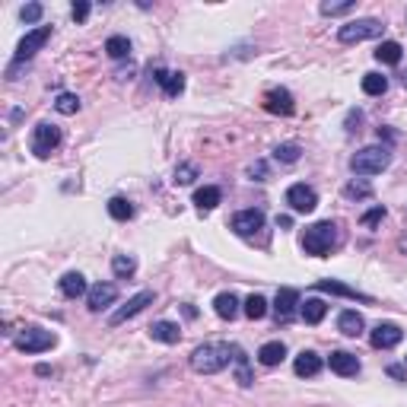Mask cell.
Here are the masks:
<instances>
[{
  "label": "cell",
  "mask_w": 407,
  "mask_h": 407,
  "mask_svg": "<svg viewBox=\"0 0 407 407\" xmlns=\"http://www.w3.org/2000/svg\"><path fill=\"white\" fill-rule=\"evenodd\" d=\"M296 306H299V293H296L293 287L277 290V299H274V315H277V322H290Z\"/></svg>",
  "instance_id": "obj_11"
},
{
  "label": "cell",
  "mask_w": 407,
  "mask_h": 407,
  "mask_svg": "<svg viewBox=\"0 0 407 407\" xmlns=\"http://www.w3.org/2000/svg\"><path fill=\"white\" fill-rule=\"evenodd\" d=\"M338 328H340V334H347V338H360L363 328H366V322H363L360 312L347 309V312H340L338 315Z\"/></svg>",
  "instance_id": "obj_18"
},
{
  "label": "cell",
  "mask_w": 407,
  "mask_h": 407,
  "mask_svg": "<svg viewBox=\"0 0 407 407\" xmlns=\"http://www.w3.org/2000/svg\"><path fill=\"white\" fill-rule=\"evenodd\" d=\"M334 239H338V226H334L331 219H322V223H312V226L306 229V235H302V249H306V255L322 258L324 251H331Z\"/></svg>",
  "instance_id": "obj_2"
},
{
  "label": "cell",
  "mask_w": 407,
  "mask_h": 407,
  "mask_svg": "<svg viewBox=\"0 0 407 407\" xmlns=\"http://www.w3.org/2000/svg\"><path fill=\"white\" fill-rule=\"evenodd\" d=\"M213 312H217L219 318H226V322H233V318L239 315V299H235L233 293H219L217 299H213Z\"/></svg>",
  "instance_id": "obj_23"
},
{
  "label": "cell",
  "mask_w": 407,
  "mask_h": 407,
  "mask_svg": "<svg viewBox=\"0 0 407 407\" xmlns=\"http://www.w3.org/2000/svg\"><path fill=\"white\" fill-rule=\"evenodd\" d=\"M324 312H328V306H324L322 299H306L299 306V315H302V322L306 324H318L324 318Z\"/></svg>",
  "instance_id": "obj_25"
},
{
  "label": "cell",
  "mask_w": 407,
  "mask_h": 407,
  "mask_svg": "<svg viewBox=\"0 0 407 407\" xmlns=\"http://www.w3.org/2000/svg\"><path fill=\"white\" fill-rule=\"evenodd\" d=\"M401 80H404V90H407V74H404V76H401Z\"/></svg>",
  "instance_id": "obj_42"
},
{
  "label": "cell",
  "mask_w": 407,
  "mask_h": 407,
  "mask_svg": "<svg viewBox=\"0 0 407 407\" xmlns=\"http://www.w3.org/2000/svg\"><path fill=\"white\" fill-rule=\"evenodd\" d=\"M315 290H322V293H334V296H347V299H363V302H369V296L356 293V290L344 287V283H338V280H318Z\"/></svg>",
  "instance_id": "obj_24"
},
{
  "label": "cell",
  "mask_w": 407,
  "mask_h": 407,
  "mask_svg": "<svg viewBox=\"0 0 407 407\" xmlns=\"http://www.w3.org/2000/svg\"><path fill=\"white\" fill-rule=\"evenodd\" d=\"M379 35H382V23L379 19H356V23H344L338 29L340 45H356V42L379 38Z\"/></svg>",
  "instance_id": "obj_4"
},
{
  "label": "cell",
  "mask_w": 407,
  "mask_h": 407,
  "mask_svg": "<svg viewBox=\"0 0 407 407\" xmlns=\"http://www.w3.org/2000/svg\"><path fill=\"white\" fill-rule=\"evenodd\" d=\"M150 302H153V293H150V290H144V293L131 296V299H128V306H121V309L115 312L112 318H108V324H124L128 318H134L137 312H144L147 306H150Z\"/></svg>",
  "instance_id": "obj_10"
},
{
  "label": "cell",
  "mask_w": 407,
  "mask_h": 407,
  "mask_svg": "<svg viewBox=\"0 0 407 407\" xmlns=\"http://www.w3.org/2000/svg\"><path fill=\"white\" fill-rule=\"evenodd\" d=\"M108 213H112L115 219H131L134 217V207H131L124 197H112V201H108Z\"/></svg>",
  "instance_id": "obj_32"
},
{
  "label": "cell",
  "mask_w": 407,
  "mask_h": 407,
  "mask_svg": "<svg viewBox=\"0 0 407 407\" xmlns=\"http://www.w3.org/2000/svg\"><path fill=\"white\" fill-rule=\"evenodd\" d=\"M106 51H108V58L121 60V58H128V54H131V42L124 35H112L106 42Z\"/></svg>",
  "instance_id": "obj_28"
},
{
  "label": "cell",
  "mask_w": 407,
  "mask_h": 407,
  "mask_svg": "<svg viewBox=\"0 0 407 407\" xmlns=\"http://www.w3.org/2000/svg\"><path fill=\"white\" fill-rule=\"evenodd\" d=\"M350 10H354V0H344V3H322L324 16H340V13H350Z\"/></svg>",
  "instance_id": "obj_36"
},
{
  "label": "cell",
  "mask_w": 407,
  "mask_h": 407,
  "mask_svg": "<svg viewBox=\"0 0 407 407\" xmlns=\"http://www.w3.org/2000/svg\"><path fill=\"white\" fill-rule=\"evenodd\" d=\"M19 16H23V23H38V16H42V3H29V7L19 10Z\"/></svg>",
  "instance_id": "obj_37"
},
{
  "label": "cell",
  "mask_w": 407,
  "mask_h": 407,
  "mask_svg": "<svg viewBox=\"0 0 407 407\" xmlns=\"http://www.w3.org/2000/svg\"><path fill=\"white\" fill-rule=\"evenodd\" d=\"M293 369H296V376H302V379L318 376V372H322V356H318V354H312V350H302V354L296 356Z\"/></svg>",
  "instance_id": "obj_16"
},
{
  "label": "cell",
  "mask_w": 407,
  "mask_h": 407,
  "mask_svg": "<svg viewBox=\"0 0 407 407\" xmlns=\"http://www.w3.org/2000/svg\"><path fill=\"white\" fill-rule=\"evenodd\" d=\"M112 271H115V277L124 280V277H131V274L137 271V261L131 255H115L112 258Z\"/></svg>",
  "instance_id": "obj_30"
},
{
  "label": "cell",
  "mask_w": 407,
  "mask_h": 407,
  "mask_svg": "<svg viewBox=\"0 0 407 407\" xmlns=\"http://www.w3.org/2000/svg\"><path fill=\"white\" fill-rule=\"evenodd\" d=\"M401 338H404V331H401L398 324L382 322V324H376V331L369 334V344L376 350H392V347H398L401 344Z\"/></svg>",
  "instance_id": "obj_7"
},
{
  "label": "cell",
  "mask_w": 407,
  "mask_h": 407,
  "mask_svg": "<svg viewBox=\"0 0 407 407\" xmlns=\"http://www.w3.org/2000/svg\"><path fill=\"white\" fill-rule=\"evenodd\" d=\"M328 366H331V372H338V376H344V379L360 372V360H356L354 354H347V350H334V354L328 356Z\"/></svg>",
  "instance_id": "obj_14"
},
{
  "label": "cell",
  "mask_w": 407,
  "mask_h": 407,
  "mask_svg": "<svg viewBox=\"0 0 407 407\" xmlns=\"http://www.w3.org/2000/svg\"><path fill=\"white\" fill-rule=\"evenodd\" d=\"M261 226H264V213L261 210H239L233 217V229L239 235H245V239H249V235H255Z\"/></svg>",
  "instance_id": "obj_12"
},
{
  "label": "cell",
  "mask_w": 407,
  "mask_h": 407,
  "mask_svg": "<svg viewBox=\"0 0 407 407\" xmlns=\"http://www.w3.org/2000/svg\"><path fill=\"white\" fill-rule=\"evenodd\" d=\"M86 16H90V3H76V7H74V19H76V23H83Z\"/></svg>",
  "instance_id": "obj_40"
},
{
  "label": "cell",
  "mask_w": 407,
  "mask_h": 407,
  "mask_svg": "<svg viewBox=\"0 0 407 407\" xmlns=\"http://www.w3.org/2000/svg\"><path fill=\"white\" fill-rule=\"evenodd\" d=\"M194 178H197V166H194V163H181V166L175 169V185H191Z\"/></svg>",
  "instance_id": "obj_34"
},
{
  "label": "cell",
  "mask_w": 407,
  "mask_h": 407,
  "mask_svg": "<svg viewBox=\"0 0 407 407\" xmlns=\"http://www.w3.org/2000/svg\"><path fill=\"white\" fill-rule=\"evenodd\" d=\"M283 356H287V347H283L280 340H271V344H264V347L258 350L261 366H280V363H283Z\"/></svg>",
  "instance_id": "obj_21"
},
{
  "label": "cell",
  "mask_w": 407,
  "mask_h": 407,
  "mask_svg": "<svg viewBox=\"0 0 407 407\" xmlns=\"http://www.w3.org/2000/svg\"><path fill=\"white\" fill-rule=\"evenodd\" d=\"M16 347L23 354H42V350L54 347V334L42 331V328H26V334H19V340H16Z\"/></svg>",
  "instance_id": "obj_6"
},
{
  "label": "cell",
  "mask_w": 407,
  "mask_h": 407,
  "mask_svg": "<svg viewBox=\"0 0 407 407\" xmlns=\"http://www.w3.org/2000/svg\"><path fill=\"white\" fill-rule=\"evenodd\" d=\"M115 299H118V290H115L112 283H96V287L86 293V302H90V309H92V312L108 309Z\"/></svg>",
  "instance_id": "obj_15"
},
{
  "label": "cell",
  "mask_w": 407,
  "mask_h": 407,
  "mask_svg": "<svg viewBox=\"0 0 407 407\" xmlns=\"http://www.w3.org/2000/svg\"><path fill=\"white\" fill-rule=\"evenodd\" d=\"M150 334H153V340H159V344H178L181 328L175 322H156L150 328Z\"/></svg>",
  "instance_id": "obj_20"
},
{
  "label": "cell",
  "mask_w": 407,
  "mask_h": 407,
  "mask_svg": "<svg viewBox=\"0 0 407 407\" xmlns=\"http://www.w3.org/2000/svg\"><path fill=\"white\" fill-rule=\"evenodd\" d=\"M287 204L296 213H312L318 207V194L309 188V185H293V188L287 191Z\"/></svg>",
  "instance_id": "obj_9"
},
{
  "label": "cell",
  "mask_w": 407,
  "mask_h": 407,
  "mask_svg": "<svg viewBox=\"0 0 407 407\" xmlns=\"http://www.w3.org/2000/svg\"><path fill=\"white\" fill-rule=\"evenodd\" d=\"M376 60L379 64H398L401 60V45L398 42H382V45L376 48Z\"/></svg>",
  "instance_id": "obj_27"
},
{
  "label": "cell",
  "mask_w": 407,
  "mask_h": 407,
  "mask_svg": "<svg viewBox=\"0 0 407 407\" xmlns=\"http://www.w3.org/2000/svg\"><path fill=\"white\" fill-rule=\"evenodd\" d=\"M385 217V207H372L369 213H366V217H363V226H376L379 219Z\"/></svg>",
  "instance_id": "obj_39"
},
{
  "label": "cell",
  "mask_w": 407,
  "mask_h": 407,
  "mask_svg": "<svg viewBox=\"0 0 407 407\" xmlns=\"http://www.w3.org/2000/svg\"><path fill=\"white\" fill-rule=\"evenodd\" d=\"M264 108L271 115H293V96L287 90H267L264 92Z\"/></svg>",
  "instance_id": "obj_13"
},
{
  "label": "cell",
  "mask_w": 407,
  "mask_h": 407,
  "mask_svg": "<svg viewBox=\"0 0 407 407\" xmlns=\"http://www.w3.org/2000/svg\"><path fill=\"white\" fill-rule=\"evenodd\" d=\"M369 194H372V185H366V181H350V185H344V197H350V201L369 197Z\"/></svg>",
  "instance_id": "obj_33"
},
{
  "label": "cell",
  "mask_w": 407,
  "mask_h": 407,
  "mask_svg": "<svg viewBox=\"0 0 407 407\" xmlns=\"http://www.w3.org/2000/svg\"><path fill=\"white\" fill-rule=\"evenodd\" d=\"M385 90H388V80H385L382 74H366L363 76V92H366V96H382Z\"/></svg>",
  "instance_id": "obj_29"
},
{
  "label": "cell",
  "mask_w": 407,
  "mask_h": 407,
  "mask_svg": "<svg viewBox=\"0 0 407 407\" xmlns=\"http://www.w3.org/2000/svg\"><path fill=\"white\" fill-rule=\"evenodd\" d=\"M229 354H235V347H229V344H204V347H197L191 354V369L204 372V376H213V372L229 366V360H233Z\"/></svg>",
  "instance_id": "obj_1"
},
{
  "label": "cell",
  "mask_w": 407,
  "mask_h": 407,
  "mask_svg": "<svg viewBox=\"0 0 407 407\" xmlns=\"http://www.w3.org/2000/svg\"><path fill=\"white\" fill-rule=\"evenodd\" d=\"M54 108H58L60 115H76L80 112V99H76L74 92H60L58 102H54Z\"/></svg>",
  "instance_id": "obj_31"
},
{
  "label": "cell",
  "mask_w": 407,
  "mask_h": 407,
  "mask_svg": "<svg viewBox=\"0 0 407 407\" xmlns=\"http://www.w3.org/2000/svg\"><path fill=\"white\" fill-rule=\"evenodd\" d=\"M156 80H159V86L166 90L169 99H178L181 92H185V74H169V70H159Z\"/></svg>",
  "instance_id": "obj_19"
},
{
  "label": "cell",
  "mask_w": 407,
  "mask_h": 407,
  "mask_svg": "<svg viewBox=\"0 0 407 407\" xmlns=\"http://www.w3.org/2000/svg\"><path fill=\"white\" fill-rule=\"evenodd\" d=\"M404 251H407V242H404Z\"/></svg>",
  "instance_id": "obj_43"
},
{
  "label": "cell",
  "mask_w": 407,
  "mask_h": 407,
  "mask_svg": "<svg viewBox=\"0 0 407 407\" xmlns=\"http://www.w3.org/2000/svg\"><path fill=\"white\" fill-rule=\"evenodd\" d=\"M60 293L67 296V299H80L86 293V277L80 271H70L60 277Z\"/></svg>",
  "instance_id": "obj_17"
},
{
  "label": "cell",
  "mask_w": 407,
  "mask_h": 407,
  "mask_svg": "<svg viewBox=\"0 0 407 407\" xmlns=\"http://www.w3.org/2000/svg\"><path fill=\"white\" fill-rule=\"evenodd\" d=\"M58 147H60V131L54 128V124H38V128L32 131V153H35L38 159H48Z\"/></svg>",
  "instance_id": "obj_5"
},
{
  "label": "cell",
  "mask_w": 407,
  "mask_h": 407,
  "mask_svg": "<svg viewBox=\"0 0 407 407\" xmlns=\"http://www.w3.org/2000/svg\"><path fill=\"white\" fill-rule=\"evenodd\" d=\"M299 144H280L277 150H274V156L280 159V163H296V159H299Z\"/></svg>",
  "instance_id": "obj_35"
},
{
  "label": "cell",
  "mask_w": 407,
  "mask_h": 407,
  "mask_svg": "<svg viewBox=\"0 0 407 407\" xmlns=\"http://www.w3.org/2000/svg\"><path fill=\"white\" fill-rule=\"evenodd\" d=\"M219 201H223V194H219V188H213V185H207V188H197V191H194V207H197L201 213L213 210Z\"/></svg>",
  "instance_id": "obj_22"
},
{
  "label": "cell",
  "mask_w": 407,
  "mask_h": 407,
  "mask_svg": "<svg viewBox=\"0 0 407 407\" xmlns=\"http://www.w3.org/2000/svg\"><path fill=\"white\" fill-rule=\"evenodd\" d=\"M388 376H394V379H404V369H401V366H392V369H388Z\"/></svg>",
  "instance_id": "obj_41"
},
{
  "label": "cell",
  "mask_w": 407,
  "mask_h": 407,
  "mask_svg": "<svg viewBox=\"0 0 407 407\" xmlns=\"http://www.w3.org/2000/svg\"><path fill=\"white\" fill-rule=\"evenodd\" d=\"M388 163H392L388 147H363L360 153H354L350 169H354L356 175H376V172H385V169H388Z\"/></svg>",
  "instance_id": "obj_3"
},
{
  "label": "cell",
  "mask_w": 407,
  "mask_h": 407,
  "mask_svg": "<svg viewBox=\"0 0 407 407\" xmlns=\"http://www.w3.org/2000/svg\"><path fill=\"white\" fill-rule=\"evenodd\" d=\"M245 315H249L251 322L264 318V315H267V299H264L261 293H251L249 299H245Z\"/></svg>",
  "instance_id": "obj_26"
},
{
  "label": "cell",
  "mask_w": 407,
  "mask_h": 407,
  "mask_svg": "<svg viewBox=\"0 0 407 407\" xmlns=\"http://www.w3.org/2000/svg\"><path fill=\"white\" fill-rule=\"evenodd\" d=\"M48 38H51V26H38V29H32V32H26V38L16 45V60H26V58H32V54L38 51V48L45 45Z\"/></svg>",
  "instance_id": "obj_8"
},
{
  "label": "cell",
  "mask_w": 407,
  "mask_h": 407,
  "mask_svg": "<svg viewBox=\"0 0 407 407\" xmlns=\"http://www.w3.org/2000/svg\"><path fill=\"white\" fill-rule=\"evenodd\" d=\"M235 363H239V382H242V385H251L249 366H245V356H242V350H239V347H235Z\"/></svg>",
  "instance_id": "obj_38"
}]
</instances>
